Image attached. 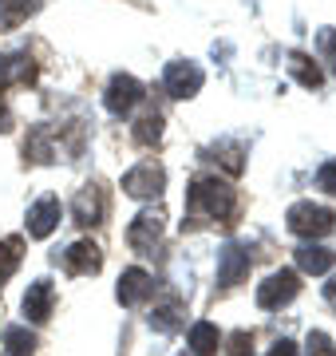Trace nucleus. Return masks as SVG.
Segmentation results:
<instances>
[{
	"label": "nucleus",
	"mask_w": 336,
	"mask_h": 356,
	"mask_svg": "<svg viewBox=\"0 0 336 356\" xmlns=\"http://www.w3.org/2000/svg\"><path fill=\"white\" fill-rule=\"evenodd\" d=\"M305 356H336V344L324 337V332H309V348Z\"/></svg>",
	"instance_id": "nucleus-24"
},
{
	"label": "nucleus",
	"mask_w": 336,
	"mask_h": 356,
	"mask_svg": "<svg viewBox=\"0 0 336 356\" xmlns=\"http://www.w3.org/2000/svg\"><path fill=\"white\" fill-rule=\"evenodd\" d=\"M64 269L72 277H91V273H99L103 269V250L91 242V238H79L64 250Z\"/></svg>",
	"instance_id": "nucleus-9"
},
{
	"label": "nucleus",
	"mask_w": 336,
	"mask_h": 356,
	"mask_svg": "<svg viewBox=\"0 0 336 356\" xmlns=\"http://www.w3.org/2000/svg\"><path fill=\"white\" fill-rule=\"evenodd\" d=\"M336 266V254L333 250H324V245H297V269L301 273H312V277H321V273H328V269Z\"/></svg>",
	"instance_id": "nucleus-16"
},
{
	"label": "nucleus",
	"mask_w": 336,
	"mask_h": 356,
	"mask_svg": "<svg viewBox=\"0 0 336 356\" xmlns=\"http://www.w3.org/2000/svg\"><path fill=\"white\" fill-rule=\"evenodd\" d=\"M162 186H167V170L155 163V159H142L139 166H131L127 175H123V191L131 194V198H158L162 194Z\"/></svg>",
	"instance_id": "nucleus-3"
},
{
	"label": "nucleus",
	"mask_w": 336,
	"mask_h": 356,
	"mask_svg": "<svg viewBox=\"0 0 336 356\" xmlns=\"http://www.w3.org/2000/svg\"><path fill=\"white\" fill-rule=\"evenodd\" d=\"M246 277H249V254L242 245H226L218 254V281L226 289H233V285H242Z\"/></svg>",
	"instance_id": "nucleus-13"
},
{
	"label": "nucleus",
	"mask_w": 336,
	"mask_h": 356,
	"mask_svg": "<svg viewBox=\"0 0 336 356\" xmlns=\"http://www.w3.org/2000/svg\"><path fill=\"white\" fill-rule=\"evenodd\" d=\"M36 79V64L32 56L20 51V56H0V91L12 88V83H32Z\"/></svg>",
	"instance_id": "nucleus-15"
},
{
	"label": "nucleus",
	"mask_w": 336,
	"mask_h": 356,
	"mask_svg": "<svg viewBox=\"0 0 336 356\" xmlns=\"http://www.w3.org/2000/svg\"><path fill=\"white\" fill-rule=\"evenodd\" d=\"M186 344H190V353L194 356H214L221 344V332L214 321H198V325H190V337H186Z\"/></svg>",
	"instance_id": "nucleus-17"
},
{
	"label": "nucleus",
	"mask_w": 336,
	"mask_h": 356,
	"mask_svg": "<svg viewBox=\"0 0 336 356\" xmlns=\"http://www.w3.org/2000/svg\"><path fill=\"white\" fill-rule=\"evenodd\" d=\"M289 76L297 79L301 88H321L324 83V72H321V64H317V60H309V56H305V51H293V56H289Z\"/></svg>",
	"instance_id": "nucleus-19"
},
{
	"label": "nucleus",
	"mask_w": 336,
	"mask_h": 356,
	"mask_svg": "<svg viewBox=\"0 0 336 356\" xmlns=\"http://www.w3.org/2000/svg\"><path fill=\"white\" fill-rule=\"evenodd\" d=\"M72 218H76L79 226H99L107 218V191L99 182H87V186H79L76 202H72Z\"/></svg>",
	"instance_id": "nucleus-8"
},
{
	"label": "nucleus",
	"mask_w": 336,
	"mask_h": 356,
	"mask_svg": "<svg viewBox=\"0 0 336 356\" xmlns=\"http://www.w3.org/2000/svg\"><path fill=\"white\" fill-rule=\"evenodd\" d=\"M317 186H321L324 194H336V159H328V163L317 170Z\"/></svg>",
	"instance_id": "nucleus-26"
},
{
	"label": "nucleus",
	"mask_w": 336,
	"mask_h": 356,
	"mask_svg": "<svg viewBox=\"0 0 336 356\" xmlns=\"http://www.w3.org/2000/svg\"><path fill=\"white\" fill-rule=\"evenodd\" d=\"M226 356H253V332H233L230 337V353Z\"/></svg>",
	"instance_id": "nucleus-25"
},
{
	"label": "nucleus",
	"mask_w": 336,
	"mask_h": 356,
	"mask_svg": "<svg viewBox=\"0 0 336 356\" xmlns=\"http://www.w3.org/2000/svg\"><path fill=\"white\" fill-rule=\"evenodd\" d=\"M285 226L293 229L297 238L312 242V238H328L336 229V214L328 206H317V202H293L289 214H285Z\"/></svg>",
	"instance_id": "nucleus-2"
},
{
	"label": "nucleus",
	"mask_w": 336,
	"mask_h": 356,
	"mask_svg": "<svg viewBox=\"0 0 336 356\" xmlns=\"http://www.w3.org/2000/svg\"><path fill=\"white\" fill-rule=\"evenodd\" d=\"M269 356H297V344H293V341H277L269 348Z\"/></svg>",
	"instance_id": "nucleus-28"
},
{
	"label": "nucleus",
	"mask_w": 336,
	"mask_h": 356,
	"mask_svg": "<svg viewBox=\"0 0 336 356\" xmlns=\"http://www.w3.org/2000/svg\"><path fill=\"white\" fill-rule=\"evenodd\" d=\"M202 67L194 64V60H174V64H167V76H162V88H167V95H174V99H194L198 91H202Z\"/></svg>",
	"instance_id": "nucleus-6"
},
{
	"label": "nucleus",
	"mask_w": 336,
	"mask_h": 356,
	"mask_svg": "<svg viewBox=\"0 0 336 356\" xmlns=\"http://www.w3.org/2000/svg\"><path fill=\"white\" fill-rule=\"evenodd\" d=\"M56 309V285L48 277H40L28 285L24 293V321H32V325H44V321L52 317Z\"/></svg>",
	"instance_id": "nucleus-12"
},
{
	"label": "nucleus",
	"mask_w": 336,
	"mask_h": 356,
	"mask_svg": "<svg viewBox=\"0 0 336 356\" xmlns=\"http://www.w3.org/2000/svg\"><path fill=\"white\" fill-rule=\"evenodd\" d=\"M142 99H146V91H142V83L135 76H111V83H107V91H103V107L115 115V119L131 115Z\"/></svg>",
	"instance_id": "nucleus-5"
},
{
	"label": "nucleus",
	"mask_w": 336,
	"mask_h": 356,
	"mask_svg": "<svg viewBox=\"0 0 336 356\" xmlns=\"http://www.w3.org/2000/svg\"><path fill=\"white\" fill-rule=\"evenodd\" d=\"M162 127H167V123H162V115L146 111V115H139V123L131 127V139L139 143V147H155V143L162 139Z\"/></svg>",
	"instance_id": "nucleus-20"
},
{
	"label": "nucleus",
	"mask_w": 336,
	"mask_h": 356,
	"mask_svg": "<svg viewBox=\"0 0 336 356\" xmlns=\"http://www.w3.org/2000/svg\"><path fill=\"white\" fill-rule=\"evenodd\" d=\"M20 261H24V238H16V234H12V238H4V242H0V285L20 269Z\"/></svg>",
	"instance_id": "nucleus-21"
},
{
	"label": "nucleus",
	"mask_w": 336,
	"mask_h": 356,
	"mask_svg": "<svg viewBox=\"0 0 336 356\" xmlns=\"http://www.w3.org/2000/svg\"><path fill=\"white\" fill-rule=\"evenodd\" d=\"M297 293H301L297 269H277V273H269V277L258 285V305L261 309H281V305H289Z\"/></svg>",
	"instance_id": "nucleus-4"
},
{
	"label": "nucleus",
	"mask_w": 336,
	"mask_h": 356,
	"mask_svg": "<svg viewBox=\"0 0 336 356\" xmlns=\"http://www.w3.org/2000/svg\"><path fill=\"white\" fill-rule=\"evenodd\" d=\"M119 305H127V309H139V305H146L151 297H155V277L146 273V269H139V266H131V269H123V277H119Z\"/></svg>",
	"instance_id": "nucleus-10"
},
{
	"label": "nucleus",
	"mask_w": 336,
	"mask_h": 356,
	"mask_svg": "<svg viewBox=\"0 0 336 356\" xmlns=\"http://www.w3.org/2000/svg\"><path fill=\"white\" fill-rule=\"evenodd\" d=\"M214 151H221V163H226V170H230V175H242V166H246V159H242V151H246V147H242V143H218V147H214Z\"/></svg>",
	"instance_id": "nucleus-23"
},
{
	"label": "nucleus",
	"mask_w": 336,
	"mask_h": 356,
	"mask_svg": "<svg viewBox=\"0 0 336 356\" xmlns=\"http://www.w3.org/2000/svg\"><path fill=\"white\" fill-rule=\"evenodd\" d=\"M324 297H328V301H333V305H336V277L328 281V285H324Z\"/></svg>",
	"instance_id": "nucleus-29"
},
{
	"label": "nucleus",
	"mask_w": 336,
	"mask_h": 356,
	"mask_svg": "<svg viewBox=\"0 0 336 356\" xmlns=\"http://www.w3.org/2000/svg\"><path fill=\"white\" fill-rule=\"evenodd\" d=\"M0 131H8V111L0 107Z\"/></svg>",
	"instance_id": "nucleus-30"
},
{
	"label": "nucleus",
	"mask_w": 336,
	"mask_h": 356,
	"mask_svg": "<svg viewBox=\"0 0 336 356\" xmlns=\"http://www.w3.org/2000/svg\"><path fill=\"white\" fill-rule=\"evenodd\" d=\"M60 214H64V206H60V198L56 194H44L32 210H28V234L32 238H52L56 234V226H60Z\"/></svg>",
	"instance_id": "nucleus-11"
},
{
	"label": "nucleus",
	"mask_w": 336,
	"mask_h": 356,
	"mask_svg": "<svg viewBox=\"0 0 336 356\" xmlns=\"http://www.w3.org/2000/svg\"><path fill=\"white\" fill-rule=\"evenodd\" d=\"M321 51L333 60V72H336V32H333V28H324V32H321Z\"/></svg>",
	"instance_id": "nucleus-27"
},
{
	"label": "nucleus",
	"mask_w": 336,
	"mask_h": 356,
	"mask_svg": "<svg viewBox=\"0 0 336 356\" xmlns=\"http://www.w3.org/2000/svg\"><path fill=\"white\" fill-rule=\"evenodd\" d=\"M186 214H190V226H202V222H233L237 214V194L221 182V178H194L190 191H186Z\"/></svg>",
	"instance_id": "nucleus-1"
},
{
	"label": "nucleus",
	"mask_w": 336,
	"mask_h": 356,
	"mask_svg": "<svg viewBox=\"0 0 336 356\" xmlns=\"http://www.w3.org/2000/svg\"><path fill=\"white\" fill-rule=\"evenodd\" d=\"M186 321V305H182L178 293H167L155 309H151V329L155 332H178Z\"/></svg>",
	"instance_id": "nucleus-14"
},
{
	"label": "nucleus",
	"mask_w": 336,
	"mask_h": 356,
	"mask_svg": "<svg viewBox=\"0 0 336 356\" xmlns=\"http://www.w3.org/2000/svg\"><path fill=\"white\" fill-rule=\"evenodd\" d=\"M44 0H0V32H12L28 20V16L40 13Z\"/></svg>",
	"instance_id": "nucleus-18"
},
{
	"label": "nucleus",
	"mask_w": 336,
	"mask_h": 356,
	"mask_svg": "<svg viewBox=\"0 0 336 356\" xmlns=\"http://www.w3.org/2000/svg\"><path fill=\"white\" fill-rule=\"evenodd\" d=\"M162 242V214L158 210H142L127 226V245L135 254H155V245Z\"/></svg>",
	"instance_id": "nucleus-7"
},
{
	"label": "nucleus",
	"mask_w": 336,
	"mask_h": 356,
	"mask_svg": "<svg viewBox=\"0 0 336 356\" xmlns=\"http://www.w3.org/2000/svg\"><path fill=\"white\" fill-rule=\"evenodd\" d=\"M4 348H8V356H32L36 353V332L24 329V325H8L4 329Z\"/></svg>",
	"instance_id": "nucleus-22"
}]
</instances>
